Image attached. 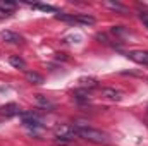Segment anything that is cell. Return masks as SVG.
Instances as JSON below:
<instances>
[{
	"instance_id": "e0dca14e",
	"label": "cell",
	"mask_w": 148,
	"mask_h": 146,
	"mask_svg": "<svg viewBox=\"0 0 148 146\" xmlns=\"http://www.w3.org/2000/svg\"><path fill=\"white\" fill-rule=\"evenodd\" d=\"M112 33H114V35H126L127 31H126L122 26H115V28H112Z\"/></svg>"
},
{
	"instance_id": "9a60e30c",
	"label": "cell",
	"mask_w": 148,
	"mask_h": 146,
	"mask_svg": "<svg viewBox=\"0 0 148 146\" xmlns=\"http://www.w3.org/2000/svg\"><path fill=\"white\" fill-rule=\"evenodd\" d=\"M16 7H17L16 2H10V0H0V9H3V10H7V12H14Z\"/></svg>"
},
{
	"instance_id": "52a82bcc",
	"label": "cell",
	"mask_w": 148,
	"mask_h": 146,
	"mask_svg": "<svg viewBox=\"0 0 148 146\" xmlns=\"http://www.w3.org/2000/svg\"><path fill=\"white\" fill-rule=\"evenodd\" d=\"M74 100L79 102V103H88L91 100V95H90V89H84V88H79V89H74L73 93Z\"/></svg>"
},
{
	"instance_id": "4fadbf2b",
	"label": "cell",
	"mask_w": 148,
	"mask_h": 146,
	"mask_svg": "<svg viewBox=\"0 0 148 146\" xmlns=\"http://www.w3.org/2000/svg\"><path fill=\"white\" fill-rule=\"evenodd\" d=\"M35 100H36L38 107H41V108H48V110L53 108V103H52L47 96H43V95H36V96H35Z\"/></svg>"
},
{
	"instance_id": "ffe728a7",
	"label": "cell",
	"mask_w": 148,
	"mask_h": 146,
	"mask_svg": "<svg viewBox=\"0 0 148 146\" xmlns=\"http://www.w3.org/2000/svg\"><path fill=\"white\" fill-rule=\"evenodd\" d=\"M57 60H69V57H66V53H55Z\"/></svg>"
},
{
	"instance_id": "5b68a950",
	"label": "cell",
	"mask_w": 148,
	"mask_h": 146,
	"mask_svg": "<svg viewBox=\"0 0 148 146\" xmlns=\"http://www.w3.org/2000/svg\"><path fill=\"white\" fill-rule=\"evenodd\" d=\"M0 115L2 117H14V115H21V108L17 103H5L0 107Z\"/></svg>"
},
{
	"instance_id": "6da1fadb",
	"label": "cell",
	"mask_w": 148,
	"mask_h": 146,
	"mask_svg": "<svg viewBox=\"0 0 148 146\" xmlns=\"http://www.w3.org/2000/svg\"><path fill=\"white\" fill-rule=\"evenodd\" d=\"M76 134H77L79 138H83V139H86V141H91V143H97V145H107V143L110 141L109 134H105V132H102V131H98V129L83 126V124L76 126Z\"/></svg>"
},
{
	"instance_id": "5bb4252c",
	"label": "cell",
	"mask_w": 148,
	"mask_h": 146,
	"mask_svg": "<svg viewBox=\"0 0 148 146\" xmlns=\"http://www.w3.org/2000/svg\"><path fill=\"white\" fill-rule=\"evenodd\" d=\"M55 19H59V21H64V23H67V24H77L76 23V17H74V14H64V12H57L55 14Z\"/></svg>"
},
{
	"instance_id": "8fae6325",
	"label": "cell",
	"mask_w": 148,
	"mask_h": 146,
	"mask_svg": "<svg viewBox=\"0 0 148 146\" xmlns=\"http://www.w3.org/2000/svg\"><path fill=\"white\" fill-rule=\"evenodd\" d=\"M9 64L12 65V67H16V69H26V62H24V59L23 57H19V55H10L9 57Z\"/></svg>"
},
{
	"instance_id": "ac0fdd59",
	"label": "cell",
	"mask_w": 148,
	"mask_h": 146,
	"mask_svg": "<svg viewBox=\"0 0 148 146\" xmlns=\"http://www.w3.org/2000/svg\"><path fill=\"white\" fill-rule=\"evenodd\" d=\"M97 40H100L102 43H109V36H107L105 33H98V35H97Z\"/></svg>"
},
{
	"instance_id": "7c38bea8",
	"label": "cell",
	"mask_w": 148,
	"mask_h": 146,
	"mask_svg": "<svg viewBox=\"0 0 148 146\" xmlns=\"http://www.w3.org/2000/svg\"><path fill=\"white\" fill-rule=\"evenodd\" d=\"M26 81L31 83V84H43V76L38 72H33V71H26Z\"/></svg>"
},
{
	"instance_id": "ba28073f",
	"label": "cell",
	"mask_w": 148,
	"mask_h": 146,
	"mask_svg": "<svg viewBox=\"0 0 148 146\" xmlns=\"http://www.w3.org/2000/svg\"><path fill=\"white\" fill-rule=\"evenodd\" d=\"M102 96L109 98L112 102H121V100H122V93L117 91L115 88H103V89H102Z\"/></svg>"
},
{
	"instance_id": "d6986e66",
	"label": "cell",
	"mask_w": 148,
	"mask_h": 146,
	"mask_svg": "<svg viewBox=\"0 0 148 146\" xmlns=\"http://www.w3.org/2000/svg\"><path fill=\"white\" fill-rule=\"evenodd\" d=\"M10 16H12V12H7V10L0 9V19H7V17H10Z\"/></svg>"
},
{
	"instance_id": "8992f818",
	"label": "cell",
	"mask_w": 148,
	"mask_h": 146,
	"mask_svg": "<svg viewBox=\"0 0 148 146\" xmlns=\"http://www.w3.org/2000/svg\"><path fill=\"white\" fill-rule=\"evenodd\" d=\"M0 36H2V40H3L5 43H12V45H19V43H23V36H21L19 33L9 31V29L2 31V33H0Z\"/></svg>"
},
{
	"instance_id": "30bf717a",
	"label": "cell",
	"mask_w": 148,
	"mask_h": 146,
	"mask_svg": "<svg viewBox=\"0 0 148 146\" xmlns=\"http://www.w3.org/2000/svg\"><path fill=\"white\" fill-rule=\"evenodd\" d=\"M76 23L77 24H84V26H93L97 23V19L93 16H88V14H76Z\"/></svg>"
},
{
	"instance_id": "7a4b0ae2",
	"label": "cell",
	"mask_w": 148,
	"mask_h": 146,
	"mask_svg": "<svg viewBox=\"0 0 148 146\" xmlns=\"http://www.w3.org/2000/svg\"><path fill=\"white\" fill-rule=\"evenodd\" d=\"M76 127L69 126V124H62L55 129V138L57 139H66V141H71L73 138H76Z\"/></svg>"
},
{
	"instance_id": "44dd1931",
	"label": "cell",
	"mask_w": 148,
	"mask_h": 146,
	"mask_svg": "<svg viewBox=\"0 0 148 146\" xmlns=\"http://www.w3.org/2000/svg\"><path fill=\"white\" fill-rule=\"evenodd\" d=\"M140 17H141V21H143V24L148 28V14H141Z\"/></svg>"
},
{
	"instance_id": "9c48e42d",
	"label": "cell",
	"mask_w": 148,
	"mask_h": 146,
	"mask_svg": "<svg viewBox=\"0 0 148 146\" xmlns=\"http://www.w3.org/2000/svg\"><path fill=\"white\" fill-rule=\"evenodd\" d=\"M79 86L81 88H84V89H95V88H98V79L97 77H79Z\"/></svg>"
},
{
	"instance_id": "2e32d148",
	"label": "cell",
	"mask_w": 148,
	"mask_h": 146,
	"mask_svg": "<svg viewBox=\"0 0 148 146\" xmlns=\"http://www.w3.org/2000/svg\"><path fill=\"white\" fill-rule=\"evenodd\" d=\"M33 9H40L45 12H57V9L53 5H48V3H33Z\"/></svg>"
},
{
	"instance_id": "3957f363",
	"label": "cell",
	"mask_w": 148,
	"mask_h": 146,
	"mask_svg": "<svg viewBox=\"0 0 148 146\" xmlns=\"http://www.w3.org/2000/svg\"><path fill=\"white\" fill-rule=\"evenodd\" d=\"M21 120H23V124L26 126V127H40V117H38L36 113H33V112H23L21 113Z\"/></svg>"
},
{
	"instance_id": "277c9868",
	"label": "cell",
	"mask_w": 148,
	"mask_h": 146,
	"mask_svg": "<svg viewBox=\"0 0 148 146\" xmlns=\"http://www.w3.org/2000/svg\"><path fill=\"white\" fill-rule=\"evenodd\" d=\"M127 57L136 62V64H143V65H148V52L147 50H133L127 53Z\"/></svg>"
}]
</instances>
